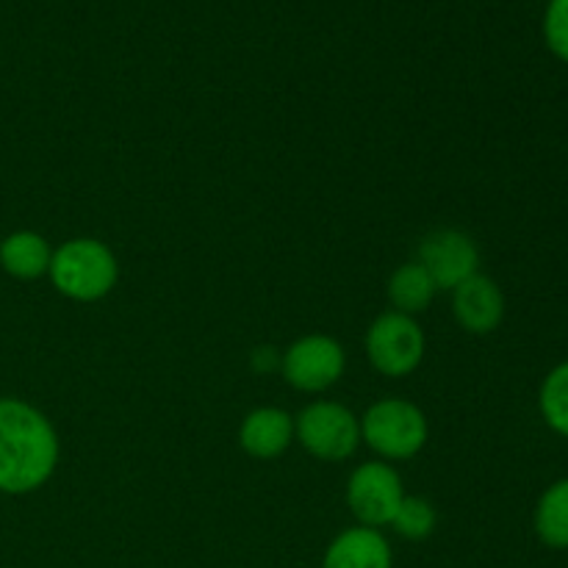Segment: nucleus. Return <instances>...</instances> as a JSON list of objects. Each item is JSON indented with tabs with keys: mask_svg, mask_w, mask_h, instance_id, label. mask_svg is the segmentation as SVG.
<instances>
[{
	"mask_svg": "<svg viewBox=\"0 0 568 568\" xmlns=\"http://www.w3.org/2000/svg\"><path fill=\"white\" fill-rule=\"evenodd\" d=\"M544 39H547V48L568 64V0H549L547 3Z\"/></svg>",
	"mask_w": 568,
	"mask_h": 568,
	"instance_id": "17",
	"label": "nucleus"
},
{
	"mask_svg": "<svg viewBox=\"0 0 568 568\" xmlns=\"http://www.w3.org/2000/svg\"><path fill=\"white\" fill-rule=\"evenodd\" d=\"M536 536L549 549H568V477L552 483L538 499Z\"/></svg>",
	"mask_w": 568,
	"mask_h": 568,
	"instance_id": "13",
	"label": "nucleus"
},
{
	"mask_svg": "<svg viewBox=\"0 0 568 568\" xmlns=\"http://www.w3.org/2000/svg\"><path fill=\"white\" fill-rule=\"evenodd\" d=\"M416 264L425 266L436 288L453 292L455 286L477 275L480 253H477V244L466 233L444 227V231H433L422 239L419 261Z\"/></svg>",
	"mask_w": 568,
	"mask_h": 568,
	"instance_id": "8",
	"label": "nucleus"
},
{
	"mask_svg": "<svg viewBox=\"0 0 568 568\" xmlns=\"http://www.w3.org/2000/svg\"><path fill=\"white\" fill-rule=\"evenodd\" d=\"M294 436L314 458L338 464L347 460L361 444V422L338 403H314L294 422Z\"/></svg>",
	"mask_w": 568,
	"mask_h": 568,
	"instance_id": "4",
	"label": "nucleus"
},
{
	"mask_svg": "<svg viewBox=\"0 0 568 568\" xmlns=\"http://www.w3.org/2000/svg\"><path fill=\"white\" fill-rule=\"evenodd\" d=\"M322 568H392V547L375 527H349L333 538Z\"/></svg>",
	"mask_w": 568,
	"mask_h": 568,
	"instance_id": "11",
	"label": "nucleus"
},
{
	"mask_svg": "<svg viewBox=\"0 0 568 568\" xmlns=\"http://www.w3.org/2000/svg\"><path fill=\"white\" fill-rule=\"evenodd\" d=\"M538 408L544 422L552 427L558 436L568 438V361L555 366L541 383L538 392Z\"/></svg>",
	"mask_w": 568,
	"mask_h": 568,
	"instance_id": "15",
	"label": "nucleus"
},
{
	"mask_svg": "<svg viewBox=\"0 0 568 568\" xmlns=\"http://www.w3.org/2000/svg\"><path fill=\"white\" fill-rule=\"evenodd\" d=\"M294 438V419L281 408H258L244 416L239 444L250 458L272 460L288 449Z\"/></svg>",
	"mask_w": 568,
	"mask_h": 568,
	"instance_id": "10",
	"label": "nucleus"
},
{
	"mask_svg": "<svg viewBox=\"0 0 568 568\" xmlns=\"http://www.w3.org/2000/svg\"><path fill=\"white\" fill-rule=\"evenodd\" d=\"M361 442L388 460H408L427 444V419L414 403L381 399L361 419Z\"/></svg>",
	"mask_w": 568,
	"mask_h": 568,
	"instance_id": "3",
	"label": "nucleus"
},
{
	"mask_svg": "<svg viewBox=\"0 0 568 568\" xmlns=\"http://www.w3.org/2000/svg\"><path fill=\"white\" fill-rule=\"evenodd\" d=\"M48 242L33 231H17L0 242V266L17 281H37L50 270Z\"/></svg>",
	"mask_w": 568,
	"mask_h": 568,
	"instance_id": "12",
	"label": "nucleus"
},
{
	"mask_svg": "<svg viewBox=\"0 0 568 568\" xmlns=\"http://www.w3.org/2000/svg\"><path fill=\"white\" fill-rule=\"evenodd\" d=\"M436 508L425 497H403L392 519V527L408 541H425L436 530Z\"/></svg>",
	"mask_w": 568,
	"mask_h": 568,
	"instance_id": "16",
	"label": "nucleus"
},
{
	"mask_svg": "<svg viewBox=\"0 0 568 568\" xmlns=\"http://www.w3.org/2000/svg\"><path fill=\"white\" fill-rule=\"evenodd\" d=\"M50 281L64 297L94 303L116 286L120 266L114 253L98 239H72L50 258Z\"/></svg>",
	"mask_w": 568,
	"mask_h": 568,
	"instance_id": "2",
	"label": "nucleus"
},
{
	"mask_svg": "<svg viewBox=\"0 0 568 568\" xmlns=\"http://www.w3.org/2000/svg\"><path fill=\"white\" fill-rule=\"evenodd\" d=\"M59 438L53 425L33 405L0 399V491L22 497L53 477Z\"/></svg>",
	"mask_w": 568,
	"mask_h": 568,
	"instance_id": "1",
	"label": "nucleus"
},
{
	"mask_svg": "<svg viewBox=\"0 0 568 568\" xmlns=\"http://www.w3.org/2000/svg\"><path fill=\"white\" fill-rule=\"evenodd\" d=\"M366 355L381 375L405 377L425 358V333L414 316L388 311L366 331Z\"/></svg>",
	"mask_w": 568,
	"mask_h": 568,
	"instance_id": "5",
	"label": "nucleus"
},
{
	"mask_svg": "<svg viewBox=\"0 0 568 568\" xmlns=\"http://www.w3.org/2000/svg\"><path fill=\"white\" fill-rule=\"evenodd\" d=\"M436 283L422 264H405L388 281V300L405 316L422 314L436 297Z\"/></svg>",
	"mask_w": 568,
	"mask_h": 568,
	"instance_id": "14",
	"label": "nucleus"
},
{
	"mask_svg": "<svg viewBox=\"0 0 568 568\" xmlns=\"http://www.w3.org/2000/svg\"><path fill=\"white\" fill-rule=\"evenodd\" d=\"M403 480L388 464H364L353 471L347 483V505L361 527L392 525L403 503Z\"/></svg>",
	"mask_w": 568,
	"mask_h": 568,
	"instance_id": "6",
	"label": "nucleus"
},
{
	"mask_svg": "<svg viewBox=\"0 0 568 568\" xmlns=\"http://www.w3.org/2000/svg\"><path fill=\"white\" fill-rule=\"evenodd\" d=\"M453 314L460 327L475 336L497 331L499 322L505 320V297L503 288L488 275H471L460 286L453 288Z\"/></svg>",
	"mask_w": 568,
	"mask_h": 568,
	"instance_id": "9",
	"label": "nucleus"
},
{
	"mask_svg": "<svg viewBox=\"0 0 568 568\" xmlns=\"http://www.w3.org/2000/svg\"><path fill=\"white\" fill-rule=\"evenodd\" d=\"M344 349L331 336H305L283 355V377L297 392H325L344 375Z\"/></svg>",
	"mask_w": 568,
	"mask_h": 568,
	"instance_id": "7",
	"label": "nucleus"
}]
</instances>
